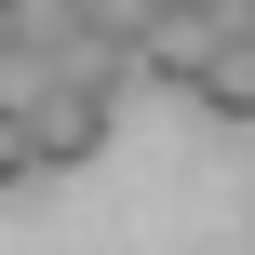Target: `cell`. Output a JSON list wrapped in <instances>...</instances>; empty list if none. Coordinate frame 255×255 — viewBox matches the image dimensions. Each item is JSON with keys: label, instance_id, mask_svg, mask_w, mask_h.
I'll return each instance as SVG.
<instances>
[{"label": "cell", "instance_id": "cell-1", "mask_svg": "<svg viewBox=\"0 0 255 255\" xmlns=\"http://www.w3.org/2000/svg\"><path fill=\"white\" fill-rule=\"evenodd\" d=\"M121 54H94V67H40V81H13V121H27V161L54 175V161H94L108 148V121H121Z\"/></svg>", "mask_w": 255, "mask_h": 255}, {"label": "cell", "instance_id": "cell-2", "mask_svg": "<svg viewBox=\"0 0 255 255\" xmlns=\"http://www.w3.org/2000/svg\"><path fill=\"white\" fill-rule=\"evenodd\" d=\"M134 67H148L161 94H188L202 121H255V40H202L188 13H161V27L134 40Z\"/></svg>", "mask_w": 255, "mask_h": 255}, {"label": "cell", "instance_id": "cell-3", "mask_svg": "<svg viewBox=\"0 0 255 255\" xmlns=\"http://www.w3.org/2000/svg\"><path fill=\"white\" fill-rule=\"evenodd\" d=\"M40 67H94L81 0H13V81H40ZM13 81H0V94H13Z\"/></svg>", "mask_w": 255, "mask_h": 255}, {"label": "cell", "instance_id": "cell-4", "mask_svg": "<svg viewBox=\"0 0 255 255\" xmlns=\"http://www.w3.org/2000/svg\"><path fill=\"white\" fill-rule=\"evenodd\" d=\"M161 13H175V0H81V40H94V54H121V67H134V40H148V27H161Z\"/></svg>", "mask_w": 255, "mask_h": 255}, {"label": "cell", "instance_id": "cell-5", "mask_svg": "<svg viewBox=\"0 0 255 255\" xmlns=\"http://www.w3.org/2000/svg\"><path fill=\"white\" fill-rule=\"evenodd\" d=\"M175 13H188L202 40H255V0H175Z\"/></svg>", "mask_w": 255, "mask_h": 255}, {"label": "cell", "instance_id": "cell-6", "mask_svg": "<svg viewBox=\"0 0 255 255\" xmlns=\"http://www.w3.org/2000/svg\"><path fill=\"white\" fill-rule=\"evenodd\" d=\"M40 161H27V121H13V94H0V188H27Z\"/></svg>", "mask_w": 255, "mask_h": 255}, {"label": "cell", "instance_id": "cell-7", "mask_svg": "<svg viewBox=\"0 0 255 255\" xmlns=\"http://www.w3.org/2000/svg\"><path fill=\"white\" fill-rule=\"evenodd\" d=\"M0 81H13V0H0Z\"/></svg>", "mask_w": 255, "mask_h": 255}]
</instances>
